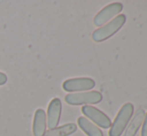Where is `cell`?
<instances>
[{
    "mask_svg": "<svg viewBox=\"0 0 147 136\" xmlns=\"http://www.w3.org/2000/svg\"><path fill=\"white\" fill-rule=\"evenodd\" d=\"M134 106L131 103H125L118 112L113 123H111L109 136H121L125 128L128 126L130 119L133 115Z\"/></svg>",
    "mask_w": 147,
    "mask_h": 136,
    "instance_id": "obj_1",
    "label": "cell"
},
{
    "mask_svg": "<svg viewBox=\"0 0 147 136\" xmlns=\"http://www.w3.org/2000/svg\"><path fill=\"white\" fill-rule=\"evenodd\" d=\"M125 21L126 17L124 14L117 15L111 21H109V23L105 24L104 26L98 28V29H96L93 32V41H95V42H102V41L107 40L111 36H113L117 31H119L120 28L125 24Z\"/></svg>",
    "mask_w": 147,
    "mask_h": 136,
    "instance_id": "obj_2",
    "label": "cell"
},
{
    "mask_svg": "<svg viewBox=\"0 0 147 136\" xmlns=\"http://www.w3.org/2000/svg\"><path fill=\"white\" fill-rule=\"evenodd\" d=\"M102 100V95L98 91L80 92V93H69L65 96L66 103L70 105H89L97 104Z\"/></svg>",
    "mask_w": 147,
    "mask_h": 136,
    "instance_id": "obj_3",
    "label": "cell"
},
{
    "mask_svg": "<svg viewBox=\"0 0 147 136\" xmlns=\"http://www.w3.org/2000/svg\"><path fill=\"white\" fill-rule=\"evenodd\" d=\"M81 111L88 120L89 119L92 120L95 124L100 126L101 128L107 129L111 126L110 118L96 107H93L91 105H84L81 108Z\"/></svg>",
    "mask_w": 147,
    "mask_h": 136,
    "instance_id": "obj_4",
    "label": "cell"
},
{
    "mask_svg": "<svg viewBox=\"0 0 147 136\" xmlns=\"http://www.w3.org/2000/svg\"><path fill=\"white\" fill-rule=\"evenodd\" d=\"M95 86V81L88 77L72 78L65 80L62 84V88L67 92L86 91L92 89Z\"/></svg>",
    "mask_w": 147,
    "mask_h": 136,
    "instance_id": "obj_5",
    "label": "cell"
},
{
    "mask_svg": "<svg viewBox=\"0 0 147 136\" xmlns=\"http://www.w3.org/2000/svg\"><path fill=\"white\" fill-rule=\"evenodd\" d=\"M122 9H123V5L121 3H119V2H114V3L109 4V5L105 6L103 9H101L96 14L93 22H94V24L96 26L103 25L107 21L112 19L114 16H116L118 13H120L122 11Z\"/></svg>",
    "mask_w": 147,
    "mask_h": 136,
    "instance_id": "obj_6",
    "label": "cell"
},
{
    "mask_svg": "<svg viewBox=\"0 0 147 136\" xmlns=\"http://www.w3.org/2000/svg\"><path fill=\"white\" fill-rule=\"evenodd\" d=\"M62 104L61 100L59 98H53L48 105V110H47V126L49 129H53L57 127L60 120V115H61Z\"/></svg>",
    "mask_w": 147,
    "mask_h": 136,
    "instance_id": "obj_7",
    "label": "cell"
},
{
    "mask_svg": "<svg viewBox=\"0 0 147 136\" xmlns=\"http://www.w3.org/2000/svg\"><path fill=\"white\" fill-rule=\"evenodd\" d=\"M46 114L43 109H37L35 111L34 119H33V135L44 136L46 132Z\"/></svg>",
    "mask_w": 147,
    "mask_h": 136,
    "instance_id": "obj_8",
    "label": "cell"
},
{
    "mask_svg": "<svg viewBox=\"0 0 147 136\" xmlns=\"http://www.w3.org/2000/svg\"><path fill=\"white\" fill-rule=\"evenodd\" d=\"M144 116H145V111L143 109H139L135 113L131 122L129 123V125H128L127 129L125 130V133L123 134V136H135L138 129L140 128L142 122H143Z\"/></svg>",
    "mask_w": 147,
    "mask_h": 136,
    "instance_id": "obj_9",
    "label": "cell"
},
{
    "mask_svg": "<svg viewBox=\"0 0 147 136\" xmlns=\"http://www.w3.org/2000/svg\"><path fill=\"white\" fill-rule=\"evenodd\" d=\"M77 123L81 130L87 136H103V132L92 122L88 120L86 117H79Z\"/></svg>",
    "mask_w": 147,
    "mask_h": 136,
    "instance_id": "obj_10",
    "label": "cell"
},
{
    "mask_svg": "<svg viewBox=\"0 0 147 136\" xmlns=\"http://www.w3.org/2000/svg\"><path fill=\"white\" fill-rule=\"evenodd\" d=\"M77 129L74 123H67V124L57 126L53 129H49L45 132L44 136H69L73 134Z\"/></svg>",
    "mask_w": 147,
    "mask_h": 136,
    "instance_id": "obj_11",
    "label": "cell"
},
{
    "mask_svg": "<svg viewBox=\"0 0 147 136\" xmlns=\"http://www.w3.org/2000/svg\"><path fill=\"white\" fill-rule=\"evenodd\" d=\"M141 136H147V113H145L143 120V125H142V130H141Z\"/></svg>",
    "mask_w": 147,
    "mask_h": 136,
    "instance_id": "obj_12",
    "label": "cell"
},
{
    "mask_svg": "<svg viewBox=\"0 0 147 136\" xmlns=\"http://www.w3.org/2000/svg\"><path fill=\"white\" fill-rule=\"evenodd\" d=\"M6 82H7V76H6V74L0 72V85H3Z\"/></svg>",
    "mask_w": 147,
    "mask_h": 136,
    "instance_id": "obj_13",
    "label": "cell"
}]
</instances>
